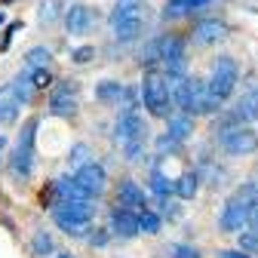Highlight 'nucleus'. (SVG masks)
Segmentation results:
<instances>
[{
  "label": "nucleus",
  "instance_id": "15",
  "mask_svg": "<svg viewBox=\"0 0 258 258\" xmlns=\"http://www.w3.org/2000/svg\"><path fill=\"white\" fill-rule=\"evenodd\" d=\"M231 114H234L240 123H255V120H258V86H255V83H249V86L243 89V95L234 102Z\"/></svg>",
  "mask_w": 258,
  "mask_h": 258
},
{
  "label": "nucleus",
  "instance_id": "34",
  "mask_svg": "<svg viewBox=\"0 0 258 258\" xmlns=\"http://www.w3.org/2000/svg\"><path fill=\"white\" fill-rule=\"evenodd\" d=\"M95 58V49L92 46H77V49H71V61H77V64H86V61H92Z\"/></svg>",
  "mask_w": 258,
  "mask_h": 258
},
{
  "label": "nucleus",
  "instance_id": "38",
  "mask_svg": "<svg viewBox=\"0 0 258 258\" xmlns=\"http://www.w3.org/2000/svg\"><path fill=\"white\" fill-rule=\"evenodd\" d=\"M108 240H111V234H105V231H99V234H92V237H89V246H105Z\"/></svg>",
  "mask_w": 258,
  "mask_h": 258
},
{
  "label": "nucleus",
  "instance_id": "10",
  "mask_svg": "<svg viewBox=\"0 0 258 258\" xmlns=\"http://www.w3.org/2000/svg\"><path fill=\"white\" fill-rule=\"evenodd\" d=\"M80 108L77 102V80H58L49 92V114L52 117H74Z\"/></svg>",
  "mask_w": 258,
  "mask_h": 258
},
{
  "label": "nucleus",
  "instance_id": "23",
  "mask_svg": "<svg viewBox=\"0 0 258 258\" xmlns=\"http://www.w3.org/2000/svg\"><path fill=\"white\" fill-rule=\"evenodd\" d=\"M145 7H148V0H117L111 10V25L129 16H145Z\"/></svg>",
  "mask_w": 258,
  "mask_h": 258
},
{
  "label": "nucleus",
  "instance_id": "35",
  "mask_svg": "<svg viewBox=\"0 0 258 258\" xmlns=\"http://www.w3.org/2000/svg\"><path fill=\"white\" fill-rule=\"evenodd\" d=\"M218 258H255V255H249L246 249H221Z\"/></svg>",
  "mask_w": 258,
  "mask_h": 258
},
{
  "label": "nucleus",
  "instance_id": "18",
  "mask_svg": "<svg viewBox=\"0 0 258 258\" xmlns=\"http://www.w3.org/2000/svg\"><path fill=\"white\" fill-rule=\"evenodd\" d=\"M200 181H203V175L197 172V169H184L175 181H172V194L178 200H194L200 194Z\"/></svg>",
  "mask_w": 258,
  "mask_h": 258
},
{
  "label": "nucleus",
  "instance_id": "43",
  "mask_svg": "<svg viewBox=\"0 0 258 258\" xmlns=\"http://www.w3.org/2000/svg\"><path fill=\"white\" fill-rule=\"evenodd\" d=\"M0 4H4V7H7V4H13V0H0Z\"/></svg>",
  "mask_w": 258,
  "mask_h": 258
},
{
  "label": "nucleus",
  "instance_id": "29",
  "mask_svg": "<svg viewBox=\"0 0 258 258\" xmlns=\"http://www.w3.org/2000/svg\"><path fill=\"white\" fill-rule=\"evenodd\" d=\"M142 64H145V68H157V64H160V37H154L145 49H142Z\"/></svg>",
  "mask_w": 258,
  "mask_h": 258
},
{
  "label": "nucleus",
  "instance_id": "3",
  "mask_svg": "<svg viewBox=\"0 0 258 258\" xmlns=\"http://www.w3.org/2000/svg\"><path fill=\"white\" fill-rule=\"evenodd\" d=\"M92 215H95V200H55L52 206V221L68 237H86Z\"/></svg>",
  "mask_w": 258,
  "mask_h": 258
},
{
  "label": "nucleus",
  "instance_id": "17",
  "mask_svg": "<svg viewBox=\"0 0 258 258\" xmlns=\"http://www.w3.org/2000/svg\"><path fill=\"white\" fill-rule=\"evenodd\" d=\"M114 31V40L117 43H133L145 34V16H129V19H120L111 25Z\"/></svg>",
  "mask_w": 258,
  "mask_h": 258
},
{
  "label": "nucleus",
  "instance_id": "5",
  "mask_svg": "<svg viewBox=\"0 0 258 258\" xmlns=\"http://www.w3.org/2000/svg\"><path fill=\"white\" fill-rule=\"evenodd\" d=\"M37 126L40 120L31 117L22 133H19V142H16V151H13V160H10V169L19 181H28L31 175H34V142H37Z\"/></svg>",
  "mask_w": 258,
  "mask_h": 258
},
{
  "label": "nucleus",
  "instance_id": "2",
  "mask_svg": "<svg viewBox=\"0 0 258 258\" xmlns=\"http://www.w3.org/2000/svg\"><path fill=\"white\" fill-rule=\"evenodd\" d=\"M139 95H142V105L151 117H160V120H166L172 117L175 105H172V89H169V77L163 71H145L142 77V86H139Z\"/></svg>",
  "mask_w": 258,
  "mask_h": 258
},
{
  "label": "nucleus",
  "instance_id": "28",
  "mask_svg": "<svg viewBox=\"0 0 258 258\" xmlns=\"http://www.w3.org/2000/svg\"><path fill=\"white\" fill-rule=\"evenodd\" d=\"M151 190L157 194V197H166V194H172V181L163 175V169H151Z\"/></svg>",
  "mask_w": 258,
  "mask_h": 258
},
{
  "label": "nucleus",
  "instance_id": "19",
  "mask_svg": "<svg viewBox=\"0 0 258 258\" xmlns=\"http://www.w3.org/2000/svg\"><path fill=\"white\" fill-rule=\"evenodd\" d=\"M52 194H55V200H95L74 175H71V178H58V181L52 184Z\"/></svg>",
  "mask_w": 258,
  "mask_h": 258
},
{
  "label": "nucleus",
  "instance_id": "25",
  "mask_svg": "<svg viewBox=\"0 0 258 258\" xmlns=\"http://www.w3.org/2000/svg\"><path fill=\"white\" fill-rule=\"evenodd\" d=\"M13 89H16V95L22 99V105H31V99L37 95V86H34V80H31V74H28V71H25V74H16Z\"/></svg>",
  "mask_w": 258,
  "mask_h": 258
},
{
  "label": "nucleus",
  "instance_id": "7",
  "mask_svg": "<svg viewBox=\"0 0 258 258\" xmlns=\"http://www.w3.org/2000/svg\"><path fill=\"white\" fill-rule=\"evenodd\" d=\"M237 83H240V68H237V61H234L231 55H218V58L212 61V68H209V77H206L209 92L215 95V99L228 102L231 95L237 92Z\"/></svg>",
  "mask_w": 258,
  "mask_h": 258
},
{
  "label": "nucleus",
  "instance_id": "9",
  "mask_svg": "<svg viewBox=\"0 0 258 258\" xmlns=\"http://www.w3.org/2000/svg\"><path fill=\"white\" fill-rule=\"evenodd\" d=\"M114 139L120 142V148L129 145V142H148V120L139 114V108H129L117 117Z\"/></svg>",
  "mask_w": 258,
  "mask_h": 258
},
{
  "label": "nucleus",
  "instance_id": "24",
  "mask_svg": "<svg viewBox=\"0 0 258 258\" xmlns=\"http://www.w3.org/2000/svg\"><path fill=\"white\" fill-rule=\"evenodd\" d=\"M160 228H163V215L160 212H154V209H142L139 212V231L142 234L154 237V234H160Z\"/></svg>",
  "mask_w": 258,
  "mask_h": 258
},
{
  "label": "nucleus",
  "instance_id": "36",
  "mask_svg": "<svg viewBox=\"0 0 258 258\" xmlns=\"http://www.w3.org/2000/svg\"><path fill=\"white\" fill-rule=\"evenodd\" d=\"M22 28V22H13V25H7V34H4V43H0V49H7L10 46V40H13V34Z\"/></svg>",
  "mask_w": 258,
  "mask_h": 258
},
{
  "label": "nucleus",
  "instance_id": "40",
  "mask_svg": "<svg viewBox=\"0 0 258 258\" xmlns=\"http://www.w3.org/2000/svg\"><path fill=\"white\" fill-rule=\"evenodd\" d=\"M4 151H7V136H0V157H4Z\"/></svg>",
  "mask_w": 258,
  "mask_h": 258
},
{
  "label": "nucleus",
  "instance_id": "42",
  "mask_svg": "<svg viewBox=\"0 0 258 258\" xmlns=\"http://www.w3.org/2000/svg\"><path fill=\"white\" fill-rule=\"evenodd\" d=\"M4 22H7V16H4V13H0V28H4Z\"/></svg>",
  "mask_w": 258,
  "mask_h": 258
},
{
  "label": "nucleus",
  "instance_id": "6",
  "mask_svg": "<svg viewBox=\"0 0 258 258\" xmlns=\"http://www.w3.org/2000/svg\"><path fill=\"white\" fill-rule=\"evenodd\" d=\"M215 142H218V151L228 157H249L258 151V133L249 123L224 126L221 133H215Z\"/></svg>",
  "mask_w": 258,
  "mask_h": 258
},
{
  "label": "nucleus",
  "instance_id": "16",
  "mask_svg": "<svg viewBox=\"0 0 258 258\" xmlns=\"http://www.w3.org/2000/svg\"><path fill=\"white\" fill-rule=\"evenodd\" d=\"M117 203H120V206H126V209H136V212L148 209V197H145V190H142L133 178H123V181L117 184Z\"/></svg>",
  "mask_w": 258,
  "mask_h": 258
},
{
  "label": "nucleus",
  "instance_id": "41",
  "mask_svg": "<svg viewBox=\"0 0 258 258\" xmlns=\"http://www.w3.org/2000/svg\"><path fill=\"white\" fill-rule=\"evenodd\" d=\"M55 258H74V255H68V252H61V255H55Z\"/></svg>",
  "mask_w": 258,
  "mask_h": 258
},
{
  "label": "nucleus",
  "instance_id": "20",
  "mask_svg": "<svg viewBox=\"0 0 258 258\" xmlns=\"http://www.w3.org/2000/svg\"><path fill=\"white\" fill-rule=\"evenodd\" d=\"M166 136H172L175 142H181V145H184V142L194 136V114L178 111V114L166 117Z\"/></svg>",
  "mask_w": 258,
  "mask_h": 258
},
{
  "label": "nucleus",
  "instance_id": "21",
  "mask_svg": "<svg viewBox=\"0 0 258 258\" xmlns=\"http://www.w3.org/2000/svg\"><path fill=\"white\" fill-rule=\"evenodd\" d=\"M212 4V0H166V13H163V19L169 22V19H187V16H194L197 10H206Z\"/></svg>",
  "mask_w": 258,
  "mask_h": 258
},
{
  "label": "nucleus",
  "instance_id": "4",
  "mask_svg": "<svg viewBox=\"0 0 258 258\" xmlns=\"http://www.w3.org/2000/svg\"><path fill=\"white\" fill-rule=\"evenodd\" d=\"M258 197V190H255V184L249 181L246 187H240L234 197L224 203V209H221V215H218V228L224 231V234H240L246 224H249V209H252V200Z\"/></svg>",
  "mask_w": 258,
  "mask_h": 258
},
{
  "label": "nucleus",
  "instance_id": "12",
  "mask_svg": "<svg viewBox=\"0 0 258 258\" xmlns=\"http://www.w3.org/2000/svg\"><path fill=\"white\" fill-rule=\"evenodd\" d=\"M64 28L71 31V34H77V37H83V34H89V31L95 28V10L92 7H86V4H71V7H64Z\"/></svg>",
  "mask_w": 258,
  "mask_h": 258
},
{
  "label": "nucleus",
  "instance_id": "11",
  "mask_svg": "<svg viewBox=\"0 0 258 258\" xmlns=\"http://www.w3.org/2000/svg\"><path fill=\"white\" fill-rule=\"evenodd\" d=\"M108 231L111 237H120V240H133L139 237V212L136 209H126V206H114L111 209V218H108Z\"/></svg>",
  "mask_w": 258,
  "mask_h": 258
},
{
  "label": "nucleus",
  "instance_id": "32",
  "mask_svg": "<svg viewBox=\"0 0 258 258\" xmlns=\"http://www.w3.org/2000/svg\"><path fill=\"white\" fill-rule=\"evenodd\" d=\"M28 74H31V80H34L37 92H43V89L52 86V74H49V68H28Z\"/></svg>",
  "mask_w": 258,
  "mask_h": 258
},
{
  "label": "nucleus",
  "instance_id": "30",
  "mask_svg": "<svg viewBox=\"0 0 258 258\" xmlns=\"http://www.w3.org/2000/svg\"><path fill=\"white\" fill-rule=\"evenodd\" d=\"M166 255L169 258H200V249L190 246V243H169L166 246Z\"/></svg>",
  "mask_w": 258,
  "mask_h": 258
},
{
  "label": "nucleus",
  "instance_id": "26",
  "mask_svg": "<svg viewBox=\"0 0 258 258\" xmlns=\"http://www.w3.org/2000/svg\"><path fill=\"white\" fill-rule=\"evenodd\" d=\"M49 61H52V52L46 46H34V49H28V55H25L28 68H49Z\"/></svg>",
  "mask_w": 258,
  "mask_h": 258
},
{
  "label": "nucleus",
  "instance_id": "8",
  "mask_svg": "<svg viewBox=\"0 0 258 258\" xmlns=\"http://www.w3.org/2000/svg\"><path fill=\"white\" fill-rule=\"evenodd\" d=\"M160 68L169 80L187 74V40L181 34H163L160 37Z\"/></svg>",
  "mask_w": 258,
  "mask_h": 258
},
{
  "label": "nucleus",
  "instance_id": "27",
  "mask_svg": "<svg viewBox=\"0 0 258 258\" xmlns=\"http://www.w3.org/2000/svg\"><path fill=\"white\" fill-rule=\"evenodd\" d=\"M31 249H34V255H37V258H46V255H52L55 243H52V237H49L46 231H37V234H34V240H31Z\"/></svg>",
  "mask_w": 258,
  "mask_h": 258
},
{
  "label": "nucleus",
  "instance_id": "37",
  "mask_svg": "<svg viewBox=\"0 0 258 258\" xmlns=\"http://www.w3.org/2000/svg\"><path fill=\"white\" fill-rule=\"evenodd\" d=\"M83 157H86V145H74V151H71V163H83Z\"/></svg>",
  "mask_w": 258,
  "mask_h": 258
},
{
  "label": "nucleus",
  "instance_id": "31",
  "mask_svg": "<svg viewBox=\"0 0 258 258\" xmlns=\"http://www.w3.org/2000/svg\"><path fill=\"white\" fill-rule=\"evenodd\" d=\"M237 243H240V249H246L249 255H258V231H255V228H252V231L243 228V231L237 234Z\"/></svg>",
  "mask_w": 258,
  "mask_h": 258
},
{
  "label": "nucleus",
  "instance_id": "1",
  "mask_svg": "<svg viewBox=\"0 0 258 258\" xmlns=\"http://www.w3.org/2000/svg\"><path fill=\"white\" fill-rule=\"evenodd\" d=\"M169 89H172V105L175 111H184V114H194V117H209L215 111H221V99H215V95L209 92L206 80L200 77H175L169 80Z\"/></svg>",
  "mask_w": 258,
  "mask_h": 258
},
{
  "label": "nucleus",
  "instance_id": "39",
  "mask_svg": "<svg viewBox=\"0 0 258 258\" xmlns=\"http://www.w3.org/2000/svg\"><path fill=\"white\" fill-rule=\"evenodd\" d=\"M249 228L258 231V197L252 200V209H249Z\"/></svg>",
  "mask_w": 258,
  "mask_h": 258
},
{
  "label": "nucleus",
  "instance_id": "33",
  "mask_svg": "<svg viewBox=\"0 0 258 258\" xmlns=\"http://www.w3.org/2000/svg\"><path fill=\"white\" fill-rule=\"evenodd\" d=\"M58 10H61V0H43V7H40V22L49 25L58 19Z\"/></svg>",
  "mask_w": 258,
  "mask_h": 258
},
{
  "label": "nucleus",
  "instance_id": "13",
  "mask_svg": "<svg viewBox=\"0 0 258 258\" xmlns=\"http://www.w3.org/2000/svg\"><path fill=\"white\" fill-rule=\"evenodd\" d=\"M224 37H228V25L221 19H200L190 31V40L197 46H212V43H218Z\"/></svg>",
  "mask_w": 258,
  "mask_h": 258
},
{
  "label": "nucleus",
  "instance_id": "14",
  "mask_svg": "<svg viewBox=\"0 0 258 258\" xmlns=\"http://www.w3.org/2000/svg\"><path fill=\"white\" fill-rule=\"evenodd\" d=\"M74 178L92 194V197H99V194L108 187V172H105L102 163H95V160H92V163H80V169L74 172Z\"/></svg>",
  "mask_w": 258,
  "mask_h": 258
},
{
  "label": "nucleus",
  "instance_id": "22",
  "mask_svg": "<svg viewBox=\"0 0 258 258\" xmlns=\"http://www.w3.org/2000/svg\"><path fill=\"white\" fill-rule=\"evenodd\" d=\"M19 108H22V99L16 95L13 83L0 89V126H7V123H16L19 117Z\"/></svg>",
  "mask_w": 258,
  "mask_h": 258
}]
</instances>
